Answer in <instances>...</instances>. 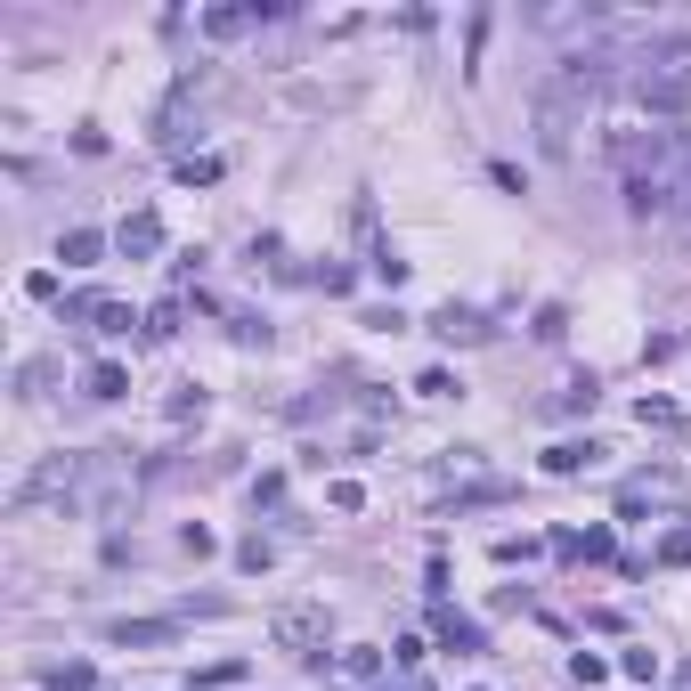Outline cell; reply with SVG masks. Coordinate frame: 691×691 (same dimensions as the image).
<instances>
[{
  "label": "cell",
  "mask_w": 691,
  "mask_h": 691,
  "mask_svg": "<svg viewBox=\"0 0 691 691\" xmlns=\"http://www.w3.org/2000/svg\"><path fill=\"white\" fill-rule=\"evenodd\" d=\"M635 90H643V106H651V114H683V106H691V33H667V41H651V49H643Z\"/></svg>",
  "instance_id": "obj_1"
},
{
  "label": "cell",
  "mask_w": 691,
  "mask_h": 691,
  "mask_svg": "<svg viewBox=\"0 0 691 691\" xmlns=\"http://www.w3.org/2000/svg\"><path fill=\"white\" fill-rule=\"evenodd\" d=\"M326 635H334V626H326V602H285V610L269 618V643L293 651L301 667H326Z\"/></svg>",
  "instance_id": "obj_2"
},
{
  "label": "cell",
  "mask_w": 691,
  "mask_h": 691,
  "mask_svg": "<svg viewBox=\"0 0 691 691\" xmlns=\"http://www.w3.org/2000/svg\"><path fill=\"white\" fill-rule=\"evenodd\" d=\"M529 122H537V147H545V155H570V147H578V122H586V98H570V90L537 82V106H529Z\"/></svg>",
  "instance_id": "obj_3"
},
{
  "label": "cell",
  "mask_w": 691,
  "mask_h": 691,
  "mask_svg": "<svg viewBox=\"0 0 691 691\" xmlns=\"http://www.w3.org/2000/svg\"><path fill=\"white\" fill-rule=\"evenodd\" d=\"M82 480H90V456H41L17 480V505L33 513V505H49V496H82Z\"/></svg>",
  "instance_id": "obj_4"
},
{
  "label": "cell",
  "mask_w": 691,
  "mask_h": 691,
  "mask_svg": "<svg viewBox=\"0 0 691 691\" xmlns=\"http://www.w3.org/2000/svg\"><path fill=\"white\" fill-rule=\"evenodd\" d=\"M114 253H122V261H155V253H163V220H155V212H131V220L114 228Z\"/></svg>",
  "instance_id": "obj_5"
},
{
  "label": "cell",
  "mask_w": 691,
  "mask_h": 691,
  "mask_svg": "<svg viewBox=\"0 0 691 691\" xmlns=\"http://www.w3.org/2000/svg\"><path fill=\"white\" fill-rule=\"evenodd\" d=\"M602 456H610L602 439H561V448L545 456V472H553V480H570V472H586V464H602Z\"/></svg>",
  "instance_id": "obj_6"
},
{
  "label": "cell",
  "mask_w": 691,
  "mask_h": 691,
  "mask_svg": "<svg viewBox=\"0 0 691 691\" xmlns=\"http://www.w3.org/2000/svg\"><path fill=\"white\" fill-rule=\"evenodd\" d=\"M667 496H675V472H635V480L618 488V505H626V513H643V505H667Z\"/></svg>",
  "instance_id": "obj_7"
},
{
  "label": "cell",
  "mask_w": 691,
  "mask_h": 691,
  "mask_svg": "<svg viewBox=\"0 0 691 691\" xmlns=\"http://www.w3.org/2000/svg\"><path fill=\"white\" fill-rule=\"evenodd\" d=\"M431 334H439V342H488V318H480V309H456V301H448V309L431 318Z\"/></svg>",
  "instance_id": "obj_8"
},
{
  "label": "cell",
  "mask_w": 691,
  "mask_h": 691,
  "mask_svg": "<svg viewBox=\"0 0 691 691\" xmlns=\"http://www.w3.org/2000/svg\"><path fill=\"white\" fill-rule=\"evenodd\" d=\"M431 626H439V643H448L456 659H472V651H488V635H480L472 618H456V610H431Z\"/></svg>",
  "instance_id": "obj_9"
},
{
  "label": "cell",
  "mask_w": 691,
  "mask_h": 691,
  "mask_svg": "<svg viewBox=\"0 0 691 691\" xmlns=\"http://www.w3.org/2000/svg\"><path fill=\"white\" fill-rule=\"evenodd\" d=\"M106 643H122V651H131V643H171V618H114Z\"/></svg>",
  "instance_id": "obj_10"
},
{
  "label": "cell",
  "mask_w": 691,
  "mask_h": 691,
  "mask_svg": "<svg viewBox=\"0 0 691 691\" xmlns=\"http://www.w3.org/2000/svg\"><path fill=\"white\" fill-rule=\"evenodd\" d=\"M106 253V236L98 228H66V236H57V261H66V269H90Z\"/></svg>",
  "instance_id": "obj_11"
},
{
  "label": "cell",
  "mask_w": 691,
  "mask_h": 691,
  "mask_svg": "<svg viewBox=\"0 0 691 691\" xmlns=\"http://www.w3.org/2000/svg\"><path fill=\"white\" fill-rule=\"evenodd\" d=\"M57 374H66L57 358H25V366H17V399H49V383H57Z\"/></svg>",
  "instance_id": "obj_12"
},
{
  "label": "cell",
  "mask_w": 691,
  "mask_h": 691,
  "mask_svg": "<svg viewBox=\"0 0 691 691\" xmlns=\"http://www.w3.org/2000/svg\"><path fill=\"white\" fill-rule=\"evenodd\" d=\"M261 25V9H204V33L212 41H236V33H253Z\"/></svg>",
  "instance_id": "obj_13"
},
{
  "label": "cell",
  "mask_w": 691,
  "mask_h": 691,
  "mask_svg": "<svg viewBox=\"0 0 691 691\" xmlns=\"http://www.w3.org/2000/svg\"><path fill=\"white\" fill-rule=\"evenodd\" d=\"M82 391H90V399H122V391H131V374H122L114 358H98V366L82 374Z\"/></svg>",
  "instance_id": "obj_14"
},
{
  "label": "cell",
  "mask_w": 691,
  "mask_h": 691,
  "mask_svg": "<svg viewBox=\"0 0 691 691\" xmlns=\"http://www.w3.org/2000/svg\"><path fill=\"white\" fill-rule=\"evenodd\" d=\"M41 683H49V691H98V675H90V659H66V667H49Z\"/></svg>",
  "instance_id": "obj_15"
},
{
  "label": "cell",
  "mask_w": 691,
  "mask_h": 691,
  "mask_svg": "<svg viewBox=\"0 0 691 691\" xmlns=\"http://www.w3.org/2000/svg\"><path fill=\"white\" fill-rule=\"evenodd\" d=\"M594 399H602V383H594V374H578V383H570V391H561V399H553V415H586Z\"/></svg>",
  "instance_id": "obj_16"
},
{
  "label": "cell",
  "mask_w": 691,
  "mask_h": 691,
  "mask_svg": "<svg viewBox=\"0 0 691 691\" xmlns=\"http://www.w3.org/2000/svg\"><path fill=\"white\" fill-rule=\"evenodd\" d=\"M383 667H391L383 651H342V675L350 683H383Z\"/></svg>",
  "instance_id": "obj_17"
},
{
  "label": "cell",
  "mask_w": 691,
  "mask_h": 691,
  "mask_svg": "<svg viewBox=\"0 0 691 691\" xmlns=\"http://www.w3.org/2000/svg\"><path fill=\"white\" fill-rule=\"evenodd\" d=\"M139 318H131V301H98V318H90V334H131Z\"/></svg>",
  "instance_id": "obj_18"
},
{
  "label": "cell",
  "mask_w": 691,
  "mask_h": 691,
  "mask_svg": "<svg viewBox=\"0 0 691 691\" xmlns=\"http://www.w3.org/2000/svg\"><path fill=\"white\" fill-rule=\"evenodd\" d=\"M269 561H277V545H269L261 529H253V537H244V545H236V570H253V578H261V570H269Z\"/></svg>",
  "instance_id": "obj_19"
},
{
  "label": "cell",
  "mask_w": 691,
  "mask_h": 691,
  "mask_svg": "<svg viewBox=\"0 0 691 691\" xmlns=\"http://www.w3.org/2000/svg\"><path fill=\"white\" fill-rule=\"evenodd\" d=\"M228 334H236V350H269V326H261V318H244V309L228 318Z\"/></svg>",
  "instance_id": "obj_20"
},
{
  "label": "cell",
  "mask_w": 691,
  "mask_h": 691,
  "mask_svg": "<svg viewBox=\"0 0 691 691\" xmlns=\"http://www.w3.org/2000/svg\"><path fill=\"white\" fill-rule=\"evenodd\" d=\"M163 415H171V423H187V415H204V391H196V383H179V391L163 399Z\"/></svg>",
  "instance_id": "obj_21"
},
{
  "label": "cell",
  "mask_w": 691,
  "mask_h": 691,
  "mask_svg": "<svg viewBox=\"0 0 691 691\" xmlns=\"http://www.w3.org/2000/svg\"><path fill=\"white\" fill-rule=\"evenodd\" d=\"M366 269H374V277H383V285H399V277H407V261L391 253V244H374V253H366Z\"/></svg>",
  "instance_id": "obj_22"
},
{
  "label": "cell",
  "mask_w": 691,
  "mask_h": 691,
  "mask_svg": "<svg viewBox=\"0 0 691 691\" xmlns=\"http://www.w3.org/2000/svg\"><path fill=\"white\" fill-rule=\"evenodd\" d=\"M179 179H187V187H212L220 163H212V155H179Z\"/></svg>",
  "instance_id": "obj_23"
},
{
  "label": "cell",
  "mask_w": 691,
  "mask_h": 691,
  "mask_svg": "<svg viewBox=\"0 0 691 691\" xmlns=\"http://www.w3.org/2000/svg\"><path fill=\"white\" fill-rule=\"evenodd\" d=\"M618 667H626V675H635V683H651V675H659V651H651V643H635V651H626Z\"/></svg>",
  "instance_id": "obj_24"
},
{
  "label": "cell",
  "mask_w": 691,
  "mask_h": 691,
  "mask_svg": "<svg viewBox=\"0 0 691 691\" xmlns=\"http://www.w3.org/2000/svg\"><path fill=\"white\" fill-rule=\"evenodd\" d=\"M415 391H423V399H456L464 383H456V374H448V366H431V374H423V383H415Z\"/></svg>",
  "instance_id": "obj_25"
},
{
  "label": "cell",
  "mask_w": 691,
  "mask_h": 691,
  "mask_svg": "<svg viewBox=\"0 0 691 691\" xmlns=\"http://www.w3.org/2000/svg\"><path fill=\"white\" fill-rule=\"evenodd\" d=\"M171 334H179V301H163L155 318H147V342H171Z\"/></svg>",
  "instance_id": "obj_26"
},
{
  "label": "cell",
  "mask_w": 691,
  "mask_h": 691,
  "mask_svg": "<svg viewBox=\"0 0 691 691\" xmlns=\"http://www.w3.org/2000/svg\"><path fill=\"white\" fill-rule=\"evenodd\" d=\"M570 675H578V683H602L610 667H602V651H570Z\"/></svg>",
  "instance_id": "obj_27"
},
{
  "label": "cell",
  "mask_w": 691,
  "mask_h": 691,
  "mask_svg": "<svg viewBox=\"0 0 691 691\" xmlns=\"http://www.w3.org/2000/svg\"><path fill=\"white\" fill-rule=\"evenodd\" d=\"M561 326H570V318H561V309H553V301H545V309H537V326H529V334H537V342H561Z\"/></svg>",
  "instance_id": "obj_28"
},
{
  "label": "cell",
  "mask_w": 691,
  "mask_h": 691,
  "mask_svg": "<svg viewBox=\"0 0 691 691\" xmlns=\"http://www.w3.org/2000/svg\"><path fill=\"white\" fill-rule=\"evenodd\" d=\"M326 496H334V513H358V505H366V488H358V480H334Z\"/></svg>",
  "instance_id": "obj_29"
},
{
  "label": "cell",
  "mask_w": 691,
  "mask_h": 691,
  "mask_svg": "<svg viewBox=\"0 0 691 691\" xmlns=\"http://www.w3.org/2000/svg\"><path fill=\"white\" fill-rule=\"evenodd\" d=\"M309 277H318V285H326V293H350V285H358V277H350V269H342V261H326V269H309Z\"/></svg>",
  "instance_id": "obj_30"
},
{
  "label": "cell",
  "mask_w": 691,
  "mask_h": 691,
  "mask_svg": "<svg viewBox=\"0 0 691 691\" xmlns=\"http://www.w3.org/2000/svg\"><path fill=\"white\" fill-rule=\"evenodd\" d=\"M659 561H691V529H675V537L659 545Z\"/></svg>",
  "instance_id": "obj_31"
}]
</instances>
